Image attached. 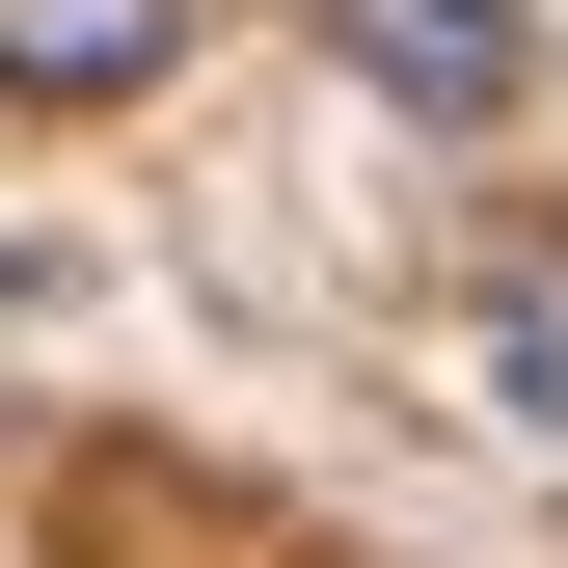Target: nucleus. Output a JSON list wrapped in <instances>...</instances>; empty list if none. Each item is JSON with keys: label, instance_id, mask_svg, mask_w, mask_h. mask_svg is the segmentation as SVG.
Wrapping results in <instances>:
<instances>
[{"label": "nucleus", "instance_id": "obj_1", "mask_svg": "<svg viewBox=\"0 0 568 568\" xmlns=\"http://www.w3.org/2000/svg\"><path fill=\"white\" fill-rule=\"evenodd\" d=\"M434 379H460V434H487V460H568V244H515V271H460Z\"/></svg>", "mask_w": 568, "mask_h": 568}, {"label": "nucleus", "instance_id": "obj_2", "mask_svg": "<svg viewBox=\"0 0 568 568\" xmlns=\"http://www.w3.org/2000/svg\"><path fill=\"white\" fill-rule=\"evenodd\" d=\"M325 54H352L379 109H434V135H487V109L541 82V28H515V0H325Z\"/></svg>", "mask_w": 568, "mask_h": 568}, {"label": "nucleus", "instance_id": "obj_3", "mask_svg": "<svg viewBox=\"0 0 568 568\" xmlns=\"http://www.w3.org/2000/svg\"><path fill=\"white\" fill-rule=\"evenodd\" d=\"M190 54V0H0V109H135Z\"/></svg>", "mask_w": 568, "mask_h": 568}]
</instances>
